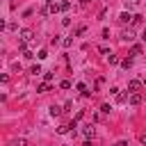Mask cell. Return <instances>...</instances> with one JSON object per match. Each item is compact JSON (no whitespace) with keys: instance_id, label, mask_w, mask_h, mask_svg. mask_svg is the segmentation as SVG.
Returning a JSON list of instances; mask_svg holds the SVG:
<instances>
[{"instance_id":"obj_1","label":"cell","mask_w":146,"mask_h":146,"mask_svg":"<svg viewBox=\"0 0 146 146\" xmlns=\"http://www.w3.org/2000/svg\"><path fill=\"white\" fill-rule=\"evenodd\" d=\"M139 89H141V82H139V80H130V82H128V91L135 94V91H139Z\"/></svg>"},{"instance_id":"obj_2","label":"cell","mask_w":146,"mask_h":146,"mask_svg":"<svg viewBox=\"0 0 146 146\" xmlns=\"http://www.w3.org/2000/svg\"><path fill=\"white\" fill-rule=\"evenodd\" d=\"M119 23H121V25H125V23H132V14H128V11H123V14L119 16Z\"/></svg>"},{"instance_id":"obj_3","label":"cell","mask_w":146,"mask_h":146,"mask_svg":"<svg viewBox=\"0 0 146 146\" xmlns=\"http://www.w3.org/2000/svg\"><path fill=\"white\" fill-rule=\"evenodd\" d=\"M21 39H23V41H32V39H34L32 30H23V32H21Z\"/></svg>"},{"instance_id":"obj_4","label":"cell","mask_w":146,"mask_h":146,"mask_svg":"<svg viewBox=\"0 0 146 146\" xmlns=\"http://www.w3.org/2000/svg\"><path fill=\"white\" fill-rule=\"evenodd\" d=\"M121 39H123V41H132V39H135V34H132V30H123V34H121Z\"/></svg>"},{"instance_id":"obj_5","label":"cell","mask_w":146,"mask_h":146,"mask_svg":"<svg viewBox=\"0 0 146 146\" xmlns=\"http://www.w3.org/2000/svg\"><path fill=\"white\" fill-rule=\"evenodd\" d=\"M139 103H141V94H137V91H135V94L130 96V105H139Z\"/></svg>"},{"instance_id":"obj_6","label":"cell","mask_w":146,"mask_h":146,"mask_svg":"<svg viewBox=\"0 0 146 146\" xmlns=\"http://www.w3.org/2000/svg\"><path fill=\"white\" fill-rule=\"evenodd\" d=\"M130 55H141V46H139V43H135V46L130 48Z\"/></svg>"},{"instance_id":"obj_7","label":"cell","mask_w":146,"mask_h":146,"mask_svg":"<svg viewBox=\"0 0 146 146\" xmlns=\"http://www.w3.org/2000/svg\"><path fill=\"white\" fill-rule=\"evenodd\" d=\"M46 91H50V84H48V82L39 84V94H46Z\"/></svg>"},{"instance_id":"obj_8","label":"cell","mask_w":146,"mask_h":146,"mask_svg":"<svg viewBox=\"0 0 146 146\" xmlns=\"http://www.w3.org/2000/svg\"><path fill=\"white\" fill-rule=\"evenodd\" d=\"M78 91H80L82 96H89V91H87V84H82V82L78 84Z\"/></svg>"},{"instance_id":"obj_9","label":"cell","mask_w":146,"mask_h":146,"mask_svg":"<svg viewBox=\"0 0 146 146\" xmlns=\"http://www.w3.org/2000/svg\"><path fill=\"white\" fill-rule=\"evenodd\" d=\"M50 114H52V116H59V114H62V107L52 105V107H50Z\"/></svg>"},{"instance_id":"obj_10","label":"cell","mask_w":146,"mask_h":146,"mask_svg":"<svg viewBox=\"0 0 146 146\" xmlns=\"http://www.w3.org/2000/svg\"><path fill=\"white\" fill-rule=\"evenodd\" d=\"M59 7H62V11H68V9H71V2L64 0V2H59Z\"/></svg>"},{"instance_id":"obj_11","label":"cell","mask_w":146,"mask_h":146,"mask_svg":"<svg viewBox=\"0 0 146 146\" xmlns=\"http://www.w3.org/2000/svg\"><path fill=\"white\" fill-rule=\"evenodd\" d=\"M121 66H123V68H130V66H132V59H130V57H125V59L121 62Z\"/></svg>"},{"instance_id":"obj_12","label":"cell","mask_w":146,"mask_h":146,"mask_svg":"<svg viewBox=\"0 0 146 146\" xmlns=\"http://www.w3.org/2000/svg\"><path fill=\"white\" fill-rule=\"evenodd\" d=\"M82 132H84V137H91V135H94V128H91V125H84Z\"/></svg>"},{"instance_id":"obj_13","label":"cell","mask_w":146,"mask_h":146,"mask_svg":"<svg viewBox=\"0 0 146 146\" xmlns=\"http://www.w3.org/2000/svg\"><path fill=\"white\" fill-rule=\"evenodd\" d=\"M139 23H141V16H139V14H135V16H132V23H130V25H139Z\"/></svg>"},{"instance_id":"obj_14","label":"cell","mask_w":146,"mask_h":146,"mask_svg":"<svg viewBox=\"0 0 146 146\" xmlns=\"http://www.w3.org/2000/svg\"><path fill=\"white\" fill-rule=\"evenodd\" d=\"M36 57H39V59H46V57H48V50H46V48H41V50H39V55H36Z\"/></svg>"},{"instance_id":"obj_15","label":"cell","mask_w":146,"mask_h":146,"mask_svg":"<svg viewBox=\"0 0 146 146\" xmlns=\"http://www.w3.org/2000/svg\"><path fill=\"white\" fill-rule=\"evenodd\" d=\"M30 73H32V75H36V73H41V66H39V64H34V66L30 68Z\"/></svg>"},{"instance_id":"obj_16","label":"cell","mask_w":146,"mask_h":146,"mask_svg":"<svg viewBox=\"0 0 146 146\" xmlns=\"http://www.w3.org/2000/svg\"><path fill=\"white\" fill-rule=\"evenodd\" d=\"M68 128H71V123H68V125H59V128H57V132H59V135H64V132H68Z\"/></svg>"},{"instance_id":"obj_17","label":"cell","mask_w":146,"mask_h":146,"mask_svg":"<svg viewBox=\"0 0 146 146\" xmlns=\"http://www.w3.org/2000/svg\"><path fill=\"white\" fill-rule=\"evenodd\" d=\"M107 59H110V64H119V57L116 55H107Z\"/></svg>"},{"instance_id":"obj_18","label":"cell","mask_w":146,"mask_h":146,"mask_svg":"<svg viewBox=\"0 0 146 146\" xmlns=\"http://www.w3.org/2000/svg\"><path fill=\"white\" fill-rule=\"evenodd\" d=\"M116 100H119V103H125V100H128V96H125V94H119V96H116Z\"/></svg>"},{"instance_id":"obj_19","label":"cell","mask_w":146,"mask_h":146,"mask_svg":"<svg viewBox=\"0 0 146 146\" xmlns=\"http://www.w3.org/2000/svg\"><path fill=\"white\" fill-rule=\"evenodd\" d=\"M25 144H27V141H25V139H16V141H14V144H11V146H25Z\"/></svg>"},{"instance_id":"obj_20","label":"cell","mask_w":146,"mask_h":146,"mask_svg":"<svg viewBox=\"0 0 146 146\" xmlns=\"http://www.w3.org/2000/svg\"><path fill=\"white\" fill-rule=\"evenodd\" d=\"M84 30H87V27H84V25H80V27H78V30H75V34H78V36H80V34H84Z\"/></svg>"},{"instance_id":"obj_21","label":"cell","mask_w":146,"mask_h":146,"mask_svg":"<svg viewBox=\"0 0 146 146\" xmlns=\"http://www.w3.org/2000/svg\"><path fill=\"white\" fill-rule=\"evenodd\" d=\"M89 5V0H80V7H87Z\"/></svg>"},{"instance_id":"obj_22","label":"cell","mask_w":146,"mask_h":146,"mask_svg":"<svg viewBox=\"0 0 146 146\" xmlns=\"http://www.w3.org/2000/svg\"><path fill=\"white\" fill-rule=\"evenodd\" d=\"M139 141H141V144H146V135H141V137H139Z\"/></svg>"},{"instance_id":"obj_23","label":"cell","mask_w":146,"mask_h":146,"mask_svg":"<svg viewBox=\"0 0 146 146\" xmlns=\"http://www.w3.org/2000/svg\"><path fill=\"white\" fill-rule=\"evenodd\" d=\"M141 41H146V27H144V32H141Z\"/></svg>"},{"instance_id":"obj_24","label":"cell","mask_w":146,"mask_h":146,"mask_svg":"<svg viewBox=\"0 0 146 146\" xmlns=\"http://www.w3.org/2000/svg\"><path fill=\"white\" fill-rule=\"evenodd\" d=\"M125 2H128V5H132V2H137V0H125Z\"/></svg>"}]
</instances>
